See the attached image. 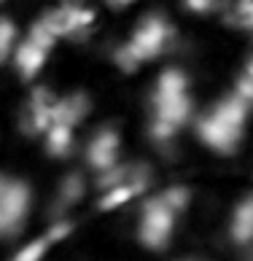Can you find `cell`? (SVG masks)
<instances>
[{"label": "cell", "instance_id": "cell-6", "mask_svg": "<svg viewBox=\"0 0 253 261\" xmlns=\"http://www.w3.org/2000/svg\"><path fill=\"white\" fill-rule=\"evenodd\" d=\"M35 213V191L24 178L0 172V243H14L24 234Z\"/></svg>", "mask_w": 253, "mask_h": 261}, {"label": "cell", "instance_id": "cell-3", "mask_svg": "<svg viewBox=\"0 0 253 261\" xmlns=\"http://www.w3.org/2000/svg\"><path fill=\"white\" fill-rule=\"evenodd\" d=\"M191 205V191L183 183H170L159 191H148L138 199L135 240L151 253H164L178 231V221Z\"/></svg>", "mask_w": 253, "mask_h": 261}, {"label": "cell", "instance_id": "cell-14", "mask_svg": "<svg viewBox=\"0 0 253 261\" xmlns=\"http://www.w3.org/2000/svg\"><path fill=\"white\" fill-rule=\"evenodd\" d=\"M89 116H92V97L86 92L73 89L54 97L52 121H65V124H73V127H81Z\"/></svg>", "mask_w": 253, "mask_h": 261}, {"label": "cell", "instance_id": "cell-2", "mask_svg": "<svg viewBox=\"0 0 253 261\" xmlns=\"http://www.w3.org/2000/svg\"><path fill=\"white\" fill-rule=\"evenodd\" d=\"M250 113H253V100L235 86L232 92L213 100L208 108L194 113L191 121L194 140L205 151H210L213 156H235L245 143Z\"/></svg>", "mask_w": 253, "mask_h": 261}, {"label": "cell", "instance_id": "cell-13", "mask_svg": "<svg viewBox=\"0 0 253 261\" xmlns=\"http://www.w3.org/2000/svg\"><path fill=\"white\" fill-rule=\"evenodd\" d=\"M226 240L237 250H253V191L235 202L226 221Z\"/></svg>", "mask_w": 253, "mask_h": 261}, {"label": "cell", "instance_id": "cell-16", "mask_svg": "<svg viewBox=\"0 0 253 261\" xmlns=\"http://www.w3.org/2000/svg\"><path fill=\"white\" fill-rule=\"evenodd\" d=\"M52 248L54 245L48 243L46 234H38V237H30V240H24V243H19L16 250L11 253V258H16V261H41V258H46V253Z\"/></svg>", "mask_w": 253, "mask_h": 261}, {"label": "cell", "instance_id": "cell-17", "mask_svg": "<svg viewBox=\"0 0 253 261\" xmlns=\"http://www.w3.org/2000/svg\"><path fill=\"white\" fill-rule=\"evenodd\" d=\"M73 229H75V226H73L70 216H52V221H48V226H46L43 234L48 237V243L57 248V245H62L65 240L73 234Z\"/></svg>", "mask_w": 253, "mask_h": 261}, {"label": "cell", "instance_id": "cell-20", "mask_svg": "<svg viewBox=\"0 0 253 261\" xmlns=\"http://www.w3.org/2000/svg\"><path fill=\"white\" fill-rule=\"evenodd\" d=\"M242 75H248V79L253 81V54L248 57V62H245V73H242Z\"/></svg>", "mask_w": 253, "mask_h": 261}, {"label": "cell", "instance_id": "cell-5", "mask_svg": "<svg viewBox=\"0 0 253 261\" xmlns=\"http://www.w3.org/2000/svg\"><path fill=\"white\" fill-rule=\"evenodd\" d=\"M97 199L94 205L100 213H119L148 194L154 186V170L145 162H119L116 167L92 178Z\"/></svg>", "mask_w": 253, "mask_h": 261}, {"label": "cell", "instance_id": "cell-19", "mask_svg": "<svg viewBox=\"0 0 253 261\" xmlns=\"http://www.w3.org/2000/svg\"><path fill=\"white\" fill-rule=\"evenodd\" d=\"M103 3H105V8H108V11L121 14V11H130V8H135L140 0H103Z\"/></svg>", "mask_w": 253, "mask_h": 261}, {"label": "cell", "instance_id": "cell-1", "mask_svg": "<svg viewBox=\"0 0 253 261\" xmlns=\"http://www.w3.org/2000/svg\"><path fill=\"white\" fill-rule=\"evenodd\" d=\"M197 102H194L191 75L181 65H164L157 73L148 92V138L154 146L167 148L191 127Z\"/></svg>", "mask_w": 253, "mask_h": 261}, {"label": "cell", "instance_id": "cell-4", "mask_svg": "<svg viewBox=\"0 0 253 261\" xmlns=\"http://www.w3.org/2000/svg\"><path fill=\"white\" fill-rule=\"evenodd\" d=\"M175 27L162 11H145L132 24L130 35L113 49L111 60L121 73H138L145 65H154L172 49Z\"/></svg>", "mask_w": 253, "mask_h": 261}, {"label": "cell", "instance_id": "cell-9", "mask_svg": "<svg viewBox=\"0 0 253 261\" xmlns=\"http://www.w3.org/2000/svg\"><path fill=\"white\" fill-rule=\"evenodd\" d=\"M48 33H52L57 41H75V38L89 35V30L97 22V14L92 6H84L79 0H62L60 6L46 8V11L38 16Z\"/></svg>", "mask_w": 253, "mask_h": 261}, {"label": "cell", "instance_id": "cell-11", "mask_svg": "<svg viewBox=\"0 0 253 261\" xmlns=\"http://www.w3.org/2000/svg\"><path fill=\"white\" fill-rule=\"evenodd\" d=\"M57 94L48 86H35L19 113V129L27 138H41L43 129L52 124V105Z\"/></svg>", "mask_w": 253, "mask_h": 261}, {"label": "cell", "instance_id": "cell-8", "mask_svg": "<svg viewBox=\"0 0 253 261\" xmlns=\"http://www.w3.org/2000/svg\"><path fill=\"white\" fill-rule=\"evenodd\" d=\"M79 153H81L84 170L89 172L92 178L116 167L124 156V135L119 129V124H113V121L97 124V127L84 138Z\"/></svg>", "mask_w": 253, "mask_h": 261}, {"label": "cell", "instance_id": "cell-18", "mask_svg": "<svg viewBox=\"0 0 253 261\" xmlns=\"http://www.w3.org/2000/svg\"><path fill=\"white\" fill-rule=\"evenodd\" d=\"M221 0H181V8L191 16H210L216 14Z\"/></svg>", "mask_w": 253, "mask_h": 261}, {"label": "cell", "instance_id": "cell-12", "mask_svg": "<svg viewBox=\"0 0 253 261\" xmlns=\"http://www.w3.org/2000/svg\"><path fill=\"white\" fill-rule=\"evenodd\" d=\"M41 146H43V153L48 159H57V162L73 159L81 148L79 127L65 124V121H52L41 135Z\"/></svg>", "mask_w": 253, "mask_h": 261}, {"label": "cell", "instance_id": "cell-7", "mask_svg": "<svg viewBox=\"0 0 253 261\" xmlns=\"http://www.w3.org/2000/svg\"><path fill=\"white\" fill-rule=\"evenodd\" d=\"M57 43L60 41L35 19V22L22 33V38H19L16 51H14L8 67H14V73L24 84H35L43 75L48 60H52V51L57 49Z\"/></svg>", "mask_w": 253, "mask_h": 261}, {"label": "cell", "instance_id": "cell-10", "mask_svg": "<svg viewBox=\"0 0 253 261\" xmlns=\"http://www.w3.org/2000/svg\"><path fill=\"white\" fill-rule=\"evenodd\" d=\"M94 189L92 175L86 170H70L57 180L54 197H52V210L48 216H70V210H75L81 202L89 197V191Z\"/></svg>", "mask_w": 253, "mask_h": 261}, {"label": "cell", "instance_id": "cell-15", "mask_svg": "<svg viewBox=\"0 0 253 261\" xmlns=\"http://www.w3.org/2000/svg\"><path fill=\"white\" fill-rule=\"evenodd\" d=\"M22 27L14 16L8 14H0V67H8L11 65V57L16 51V43L22 38Z\"/></svg>", "mask_w": 253, "mask_h": 261}]
</instances>
